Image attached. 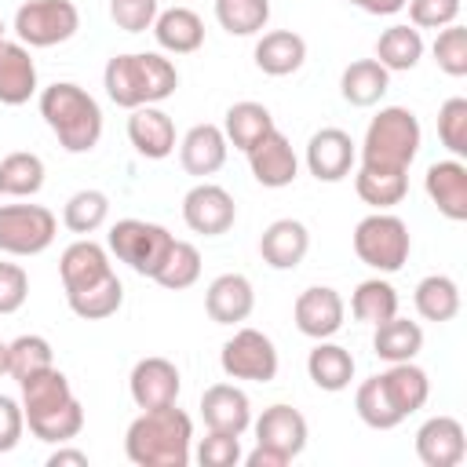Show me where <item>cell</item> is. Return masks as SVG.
<instances>
[{
  "instance_id": "1",
  "label": "cell",
  "mask_w": 467,
  "mask_h": 467,
  "mask_svg": "<svg viewBox=\"0 0 467 467\" xmlns=\"http://www.w3.org/2000/svg\"><path fill=\"white\" fill-rule=\"evenodd\" d=\"M22 387V412L29 431L47 441V445H66L80 434L84 427V409L73 398L69 379L51 365L44 372H33L26 379H18Z\"/></svg>"
},
{
  "instance_id": "2",
  "label": "cell",
  "mask_w": 467,
  "mask_h": 467,
  "mask_svg": "<svg viewBox=\"0 0 467 467\" xmlns=\"http://www.w3.org/2000/svg\"><path fill=\"white\" fill-rule=\"evenodd\" d=\"M190 445H193V423L175 405L142 409L124 434V452L135 467H186Z\"/></svg>"
},
{
  "instance_id": "3",
  "label": "cell",
  "mask_w": 467,
  "mask_h": 467,
  "mask_svg": "<svg viewBox=\"0 0 467 467\" xmlns=\"http://www.w3.org/2000/svg\"><path fill=\"white\" fill-rule=\"evenodd\" d=\"M102 84H106V95L117 106L135 109V106H157L168 95H175L179 73L164 55L139 51V55H113L106 62Z\"/></svg>"
},
{
  "instance_id": "4",
  "label": "cell",
  "mask_w": 467,
  "mask_h": 467,
  "mask_svg": "<svg viewBox=\"0 0 467 467\" xmlns=\"http://www.w3.org/2000/svg\"><path fill=\"white\" fill-rule=\"evenodd\" d=\"M40 117L47 120V128L55 131V139L66 153H88L102 139L99 102L69 80H58L40 91Z\"/></svg>"
},
{
  "instance_id": "5",
  "label": "cell",
  "mask_w": 467,
  "mask_h": 467,
  "mask_svg": "<svg viewBox=\"0 0 467 467\" xmlns=\"http://www.w3.org/2000/svg\"><path fill=\"white\" fill-rule=\"evenodd\" d=\"M416 153H420V120L412 109L387 106L368 120V131L361 142V164L409 171Z\"/></svg>"
},
{
  "instance_id": "6",
  "label": "cell",
  "mask_w": 467,
  "mask_h": 467,
  "mask_svg": "<svg viewBox=\"0 0 467 467\" xmlns=\"http://www.w3.org/2000/svg\"><path fill=\"white\" fill-rule=\"evenodd\" d=\"M409 226L390 212H372L354 226V252L365 266L379 274H394L409 263Z\"/></svg>"
},
{
  "instance_id": "7",
  "label": "cell",
  "mask_w": 467,
  "mask_h": 467,
  "mask_svg": "<svg viewBox=\"0 0 467 467\" xmlns=\"http://www.w3.org/2000/svg\"><path fill=\"white\" fill-rule=\"evenodd\" d=\"M171 241L175 237L164 226L146 223V219H120V223L109 226V237H106L109 252L142 277H153L161 270V263L168 259Z\"/></svg>"
},
{
  "instance_id": "8",
  "label": "cell",
  "mask_w": 467,
  "mask_h": 467,
  "mask_svg": "<svg viewBox=\"0 0 467 467\" xmlns=\"http://www.w3.org/2000/svg\"><path fill=\"white\" fill-rule=\"evenodd\" d=\"M80 29L73 0H29L15 11V33L26 47H55Z\"/></svg>"
},
{
  "instance_id": "9",
  "label": "cell",
  "mask_w": 467,
  "mask_h": 467,
  "mask_svg": "<svg viewBox=\"0 0 467 467\" xmlns=\"http://www.w3.org/2000/svg\"><path fill=\"white\" fill-rule=\"evenodd\" d=\"M55 230V212L44 204H0V252L7 255H40Z\"/></svg>"
},
{
  "instance_id": "10",
  "label": "cell",
  "mask_w": 467,
  "mask_h": 467,
  "mask_svg": "<svg viewBox=\"0 0 467 467\" xmlns=\"http://www.w3.org/2000/svg\"><path fill=\"white\" fill-rule=\"evenodd\" d=\"M219 365L230 379H252V383H270L277 376V350L270 336L259 328H237L219 354Z\"/></svg>"
},
{
  "instance_id": "11",
  "label": "cell",
  "mask_w": 467,
  "mask_h": 467,
  "mask_svg": "<svg viewBox=\"0 0 467 467\" xmlns=\"http://www.w3.org/2000/svg\"><path fill=\"white\" fill-rule=\"evenodd\" d=\"M182 219L193 234H204V237H219L234 226L237 219V204L234 197L215 186V182H197L186 197H182Z\"/></svg>"
},
{
  "instance_id": "12",
  "label": "cell",
  "mask_w": 467,
  "mask_h": 467,
  "mask_svg": "<svg viewBox=\"0 0 467 467\" xmlns=\"http://www.w3.org/2000/svg\"><path fill=\"white\" fill-rule=\"evenodd\" d=\"M343 314H347V306H343L339 292L328 288V285H314V288L299 292V299H296V306H292L296 328H299L303 336H310V339H328V336H336V332L343 328Z\"/></svg>"
},
{
  "instance_id": "13",
  "label": "cell",
  "mask_w": 467,
  "mask_h": 467,
  "mask_svg": "<svg viewBox=\"0 0 467 467\" xmlns=\"http://www.w3.org/2000/svg\"><path fill=\"white\" fill-rule=\"evenodd\" d=\"M354 139L343 128H321L306 142V168L317 182H339L354 168Z\"/></svg>"
},
{
  "instance_id": "14",
  "label": "cell",
  "mask_w": 467,
  "mask_h": 467,
  "mask_svg": "<svg viewBox=\"0 0 467 467\" xmlns=\"http://www.w3.org/2000/svg\"><path fill=\"white\" fill-rule=\"evenodd\" d=\"M416 456L423 467H456L467 456L463 423L452 416H431L416 431Z\"/></svg>"
},
{
  "instance_id": "15",
  "label": "cell",
  "mask_w": 467,
  "mask_h": 467,
  "mask_svg": "<svg viewBox=\"0 0 467 467\" xmlns=\"http://www.w3.org/2000/svg\"><path fill=\"white\" fill-rule=\"evenodd\" d=\"M248 164H252L255 182H259V186H270V190L292 186V179L299 175L296 150H292V142H288L277 128L266 131V135L248 150Z\"/></svg>"
},
{
  "instance_id": "16",
  "label": "cell",
  "mask_w": 467,
  "mask_h": 467,
  "mask_svg": "<svg viewBox=\"0 0 467 467\" xmlns=\"http://www.w3.org/2000/svg\"><path fill=\"white\" fill-rule=\"evenodd\" d=\"M131 401L139 409H164L179 398V368L168 358H142L131 368Z\"/></svg>"
},
{
  "instance_id": "17",
  "label": "cell",
  "mask_w": 467,
  "mask_h": 467,
  "mask_svg": "<svg viewBox=\"0 0 467 467\" xmlns=\"http://www.w3.org/2000/svg\"><path fill=\"white\" fill-rule=\"evenodd\" d=\"M427 197L438 204V212L452 223L467 219V164L460 157L452 161H434L423 175Z\"/></svg>"
},
{
  "instance_id": "18",
  "label": "cell",
  "mask_w": 467,
  "mask_h": 467,
  "mask_svg": "<svg viewBox=\"0 0 467 467\" xmlns=\"http://www.w3.org/2000/svg\"><path fill=\"white\" fill-rule=\"evenodd\" d=\"M201 416L208 423V431H223V434H244L252 423V405L248 394L234 383H212L201 394Z\"/></svg>"
},
{
  "instance_id": "19",
  "label": "cell",
  "mask_w": 467,
  "mask_h": 467,
  "mask_svg": "<svg viewBox=\"0 0 467 467\" xmlns=\"http://www.w3.org/2000/svg\"><path fill=\"white\" fill-rule=\"evenodd\" d=\"M255 441L266 449H277L281 456L296 460L306 449V420L292 405H270L255 420Z\"/></svg>"
},
{
  "instance_id": "20",
  "label": "cell",
  "mask_w": 467,
  "mask_h": 467,
  "mask_svg": "<svg viewBox=\"0 0 467 467\" xmlns=\"http://www.w3.org/2000/svg\"><path fill=\"white\" fill-rule=\"evenodd\" d=\"M255 292L244 274H219L204 292V310L215 325H237L252 314Z\"/></svg>"
},
{
  "instance_id": "21",
  "label": "cell",
  "mask_w": 467,
  "mask_h": 467,
  "mask_svg": "<svg viewBox=\"0 0 467 467\" xmlns=\"http://www.w3.org/2000/svg\"><path fill=\"white\" fill-rule=\"evenodd\" d=\"M128 139L142 157L164 161L175 150V124L157 106H135L128 117Z\"/></svg>"
},
{
  "instance_id": "22",
  "label": "cell",
  "mask_w": 467,
  "mask_h": 467,
  "mask_svg": "<svg viewBox=\"0 0 467 467\" xmlns=\"http://www.w3.org/2000/svg\"><path fill=\"white\" fill-rule=\"evenodd\" d=\"M310 248V234L299 219H277L259 237V255L274 270H296Z\"/></svg>"
},
{
  "instance_id": "23",
  "label": "cell",
  "mask_w": 467,
  "mask_h": 467,
  "mask_svg": "<svg viewBox=\"0 0 467 467\" xmlns=\"http://www.w3.org/2000/svg\"><path fill=\"white\" fill-rule=\"evenodd\" d=\"M226 135L215 124H193L179 142V161L190 175H215L226 164Z\"/></svg>"
},
{
  "instance_id": "24",
  "label": "cell",
  "mask_w": 467,
  "mask_h": 467,
  "mask_svg": "<svg viewBox=\"0 0 467 467\" xmlns=\"http://www.w3.org/2000/svg\"><path fill=\"white\" fill-rule=\"evenodd\" d=\"M36 91V66L18 40H0V102L4 106H22Z\"/></svg>"
},
{
  "instance_id": "25",
  "label": "cell",
  "mask_w": 467,
  "mask_h": 467,
  "mask_svg": "<svg viewBox=\"0 0 467 467\" xmlns=\"http://www.w3.org/2000/svg\"><path fill=\"white\" fill-rule=\"evenodd\" d=\"M58 274H62L66 292H77V288H88V285L102 281L106 274H113V266H109V255H106L102 244H95V241H73L62 252V259H58Z\"/></svg>"
},
{
  "instance_id": "26",
  "label": "cell",
  "mask_w": 467,
  "mask_h": 467,
  "mask_svg": "<svg viewBox=\"0 0 467 467\" xmlns=\"http://www.w3.org/2000/svg\"><path fill=\"white\" fill-rule=\"evenodd\" d=\"M153 36L164 51L171 55H190L204 44V22L197 11L190 7H168V11H157L153 18Z\"/></svg>"
},
{
  "instance_id": "27",
  "label": "cell",
  "mask_w": 467,
  "mask_h": 467,
  "mask_svg": "<svg viewBox=\"0 0 467 467\" xmlns=\"http://www.w3.org/2000/svg\"><path fill=\"white\" fill-rule=\"evenodd\" d=\"M379 383H383L390 405L401 412V420L427 405L431 379H427V372H423L420 365H412V361H394L387 372H379Z\"/></svg>"
},
{
  "instance_id": "28",
  "label": "cell",
  "mask_w": 467,
  "mask_h": 467,
  "mask_svg": "<svg viewBox=\"0 0 467 467\" xmlns=\"http://www.w3.org/2000/svg\"><path fill=\"white\" fill-rule=\"evenodd\" d=\"M303 58H306V40L292 29L263 33L259 44H255V66L266 77H288L303 66Z\"/></svg>"
},
{
  "instance_id": "29",
  "label": "cell",
  "mask_w": 467,
  "mask_h": 467,
  "mask_svg": "<svg viewBox=\"0 0 467 467\" xmlns=\"http://www.w3.org/2000/svg\"><path fill=\"white\" fill-rule=\"evenodd\" d=\"M354 190L365 204L372 208H394L401 204V197L409 193V171L401 168H372V164H361L358 175H354Z\"/></svg>"
},
{
  "instance_id": "30",
  "label": "cell",
  "mask_w": 467,
  "mask_h": 467,
  "mask_svg": "<svg viewBox=\"0 0 467 467\" xmlns=\"http://www.w3.org/2000/svg\"><path fill=\"white\" fill-rule=\"evenodd\" d=\"M420 347H423V328H420L416 321L394 314V317H387V321L376 325L372 350H376V358H383L387 365H394V361H412V358L420 354Z\"/></svg>"
},
{
  "instance_id": "31",
  "label": "cell",
  "mask_w": 467,
  "mask_h": 467,
  "mask_svg": "<svg viewBox=\"0 0 467 467\" xmlns=\"http://www.w3.org/2000/svg\"><path fill=\"white\" fill-rule=\"evenodd\" d=\"M387 88H390V73L376 58H358L339 77V91L350 106H376L387 95Z\"/></svg>"
},
{
  "instance_id": "32",
  "label": "cell",
  "mask_w": 467,
  "mask_h": 467,
  "mask_svg": "<svg viewBox=\"0 0 467 467\" xmlns=\"http://www.w3.org/2000/svg\"><path fill=\"white\" fill-rule=\"evenodd\" d=\"M306 372H310V379L321 390H332L336 394V390H347L350 387V379H354V358H350L347 347L317 339V347L306 358Z\"/></svg>"
},
{
  "instance_id": "33",
  "label": "cell",
  "mask_w": 467,
  "mask_h": 467,
  "mask_svg": "<svg viewBox=\"0 0 467 467\" xmlns=\"http://www.w3.org/2000/svg\"><path fill=\"white\" fill-rule=\"evenodd\" d=\"M69 299V310L84 321H102V317H113L124 303V285L117 274H106L102 281L88 285V288H77V292H66Z\"/></svg>"
},
{
  "instance_id": "34",
  "label": "cell",
  "mask_w": 467,
  "mask_h": 467,
  "mask_svg": "<svg viewBox=\"0 0 467 467\" xmlns=\"http://www.w3.org/2000/svg\"><path fill=\"white\" fill-rule=\"evenodd\" d=\"M423 55V36L416 26H390L379 33L376 40V62L387 69V73H405L420 62Z\"/></svg>"
},
{
  "instance_id": "35",
  "label": "cell",
  "mask_w": 467,
  "mask_h": 467,
  "mask_svg": "<svg viewBox=\"0 0 467 467\" xmlns=\"http://www.w3.org/2000/svg\"><path fill=\"white\" fill-rule=\"evenodd\" d=\"M266 131H274V117L263 102H234L226 109V120H223V135L226 142H234L237 150H252Z\"/></svg>"
},
{
  "instance_id": "36",
  "label": "cell",
  "mask_w": 467,
  "mask_h": 467,
  "mask_svg": "<svg viewBox=\"0 0 467 467\" xmlns=\"http://www.w3.org/2000/svg\"><path fill=\"white\" fill-rule=\"evenodd\" d=\"M416 310H420V317H427V321H452L456 314H460V288H456V281L452 277H445V274H431V277H423L420 285H416Z\"/></svg>"
},
{
  "instance_id": "37",
  "label": "cell",
  "mask_w": 467,
  "mask_h": 467,
  "mask_svg": "<svg viewBox=\"0 0 467 467\" xmlns=\"http://www.w3.org/2000/svg\"><path fill=\"white\" fill-rule=\"evenodd\" d=\"M350 314L358 321H365V325H379V321L394 317L398 314V292H394V285L390 281H379V277L361 281L354 288V296H350Z\"/></svg>"
},
{
  "instance_id": "38",
  "label": "cell",
  "mask_w": 467,
  "mask_h": 467,
  "mask_svg": "<svg viewBox=\"0 0 467 467\" xmlns=\"http://www.w3.org/2000/svg\"><path fill=\"white\" fill-rule=\"evenodd\" d=\"M0 186L11 197H33V193H40V186H44V161L36 153H26V150L7 153L0 161Z\"/></svg>"
},
{
  "instance_id": "39",
  "label": "cell",
  "mask_w": 467,
  "mask_h": 467,
  "mask_svg": "<svg viewBox=\"0 0 467 467\" xmlns=\"http://www.w3.org/2000/svg\"><path fill=\"white\" fill-rule=\"evenodd\" d=\"M215 18L230 36H252L270 18V0H215Z\"/></svg>"
},
{
  "instance_id": "40",
  "label": "cell",
  "mask_w": 467,
  "mask_h": 467,
  "mask_svg": "<svg viewBox=\"0 0 467 467\" xmlns=\"http://www.w3.org/2000/svg\"><path fill=\"white\" fill-rule=\"evenodd\" d=\"M109 215V197L102 190H77L66 208H62V223L73 234H95Z\"/></svg>"
},
{
  "instance_id": "41",
  "label": "cell",
  "mask_w": 467,
  "mask_h": 467,
  "mask_svg": "<svg viewBox=\"0 0 467 467\" xmlns=\"http://www.w3.org/2000/svg\"><path fill=\"white\" fill-rule=\"evenodd\" d=\"M197 277H201V252L190 241H171L168 259L161 263V270L153 274V281L164 285V288H171V292H179V288H190Z\"/></svg>"
},
{
  "instance_id": "42",
  "label": "cell",
  "mask_w": 467,
  "mask_h": 467,
  "mask_svg": "<svg viewBox=\"0 0 467 467\" xmlns=\"http://www.w3.org/2000/svg\"><path fill=\"white\" fill-rule=\"evenodd\" d=\"M354 409H358V416H361L372 431H390V427L401 423V412L390 405V398H387L379 376H372V379H365V383L358 387V394H354Z\"/></svg>"
},
{
  "instance_id": "43",
  "label": "cell",
  "mask_w": 467,
  "mask_h": 467,
  "mask_svg": "<svg viewBox=\"0 0 467 467\" xmlns=\"http://www.w3.org/2000/svg\"><path fill=\"white\" fill-rule=\"evenodd\" d=\"M55 365L51 343L44 336H18L15 343H7V372L15 379H26L33 372H44Z\"/></svg>"
},
{
  "instance_id": "44",
  "label": "cell",
  "mask_w": 467,
  "mask_h": 467,
  "mask_svg": "<svg viewBox=\"0 0 467 467\" xmlns=\"http://www.w3.org/2000/svg\"><path fill=\"white\" fill-rule=\"evenodd\" d=\"M434 62L441 73L449 77H467V29L463 26H441L438 40H434Z\"/></svg>"
},
{
  "instance_id": "45",
  "label": "cell",
  "mask_w": 467,
  "mask_h": 467,
  "mask_svg": "<svg viewBox=\"0 0 467 467\" xmlns=\"http://www.w3.org/2000/svg\"><path fill=\"white\" fill-rule=\"evenodd\" d=\"M438 139L452 157H467V99H445L438 109Z\"/></svg>"
},
{
  "instance_id": "46",
  "label": "cell",
  "mask_w": 467,
  "mask_h": 467,
  "mask_svg": "<svg viewBox=\"0 0 467 467\" xmlns=\"http://www.w3.org/2000/svg\"><path fill=\"white\" fill-rule=\"evenodd\" d=\"M241 460V441L237 434L208 431V438L197 441V463L201 467H234Z\"/></svg>"
},
{
  "instance_id": "47",
  "label": "cell",
  "mask_w": 467,
  "mask_h": 467,
  "mask_svg": "<svg viewBox=\"0 0 467 467\" xmlns=\"http://www.w3.org/2000/svg\"><path fill=\"white\" fill-rule=\"evenodd\" d=\"M109 18L124 33H146L157 18V0H109Z\"/></svg>"
},
{
  "instance_id": "48",
  "label": "cell",
  "mask_w": 467,
  "mask_h": 467,
  "mask_svg": "<svg viewBox=\"0 0 467 467\" xmlns=\"http://www.w3.org/2000/svg\"><path fill=\"white\" fill-rule=\"evenodd\" d=\"M409 18L420 29H441L460 18V0H409Z\"/></svg>"
},
{
  "instance_id": "49",
  "label": "cell",
  "mask_w": 467,
  "mask_h": 467,
  "mask_svg": "<svg viewBox=\"0 0 467 467\" xmlns=\"http://www.w3.org/2000/svg\"><path fill=\"white\" fill-rule=\"evenodd\" d=\"M29 296V277L18 263H0V314H15Z\"/></svg>"
},
{
  "instance_id": "50",
  "label": "cell",
  "mask_w": 467,
  "mask_h": 467,
  "mask_svg": "<svg viewBox=\"0 0 467 467\" xmlns=\"http://www.w3.org/2000/svg\"><path fill=\"white\" fill-rule=\"evenodd\" d=\"M22 427H26V412L15 398L0 394V452H11L22 441Z\"/></svg>"
},
{
  "instance_id": "51",
  "label": "cell",
  "mask_w": 467,
  "mask_h": 467,
  "mask_svg": "<svg viewBox=\"0 0 467 467\" xmlns=\"http://www.w3.org/2000/svg\"><path fill=\"white\" fill-rule=\"evenodd\" d=\"M244 463H248V467H285V463H292V460H288V456H281L277 449H266V445H259V441H255V449L244 456Z\"/></svg>"
},
{
  "instance_id": "52",
  "label": "cell",
  "mask_w": 467,
  "mask_h": 467,
  "mask_svg": "<svg viewBox=\"0 0 467 467\" xmlns=\"http://www.w3.org/2000/svg\"><path fill=\"white\" fill-rule=\"evenodd\" d=\"M62 463H77V467H88V452H80V449H55L51 456H47V467H62Z\"/></svg>"
},
{
  "instance_id": "53",
  "label": "cell",
  "mask_w": 467,
  "mask_h": 467,
  "mask_svg": "<svg viewBox=\"0 0 467 467\" xmlns=\"http://www.w3.org/2000/svg\"><path fill=\"white\" fill-rule=\"evenodd\" d=\"M409 0H368L365 4V11L368 15H394V11H401Z\"/></svg>"
},
{
  "instance_id": "54",
  "label": "cell",
  "mask_w": 467,
  "mask_h": 467,
  "mask_svg": "<svg viewBox=\"0 0 467 467\" xmlns=\"http://www.w3.org/2000/svg\"><path fill=\"white\" fill-rule=\"evenodd\" d=\"M4 372H7V343L0 339V376H4Z\"/></svg>"
},
{
  "instance_id": "55",
  "label": "cell",
  "mask_w": 467,
  "mask_h": 467,
  "mask_svg": "<svg viewBox=\"0 0 467 467\" xmlns=\"http://www.w3.org/2000/svg\"><path fill=\"white\" fill-rule=\"evenodd\" d=\"M350 4H358V7H361V11H365V4H368V0H350Z\"/></svg>"
},
{
  "instance_id": "56",
  "label": "cell",
  "mask_w": 467,
  "mask_h": 467,
  "mask_svg": "<svg viewBox=\"0 0 467 467\" xmlns=\"http://www.w3.org/2000/svg\"><path fill=\"white\" fill-rule=\"evenodd\" d=\"M0 40H4V22H0Z\"/></svg>"
},
{
  "instance_id": "57",
  "label": "cell",
  "mask_w": 467,
  "mask_h": 467,
  "mask_svg": "<svg viewBox=\"0 0 467 467\" xmlns=\"http://www.w3.org/2000/svg\"><path fill=\"white\" fill-rule=\"evenodd\" d=\"M0 193H4V186H0Z\"/></svg>"
}]
</instances>
